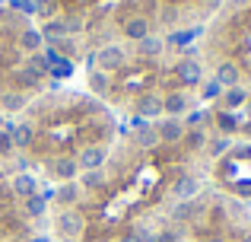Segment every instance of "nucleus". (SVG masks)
<instances>
[{"label": "nucleus", "instance_id": "15", "mask_svg": "<svg viewBox=\"0 0 251 242\" xmlns=\"http://www.w3.org/2000/svg\"><path fill=\"white\" fill-rule=\"evenodd\" d=\"M140 112L143 115H159L162 112V102L156 99V96H143V99H140Z\"/></svg>", "mask_w": 251, "mask_h": 242}, {"label": "nucleus", "instance_id": "28", "mask_svg": "<svg viewBox=\"0 0 251 242\" xmlns=\"http://www.w3.org/2000/svg\"><path fill=\"white\" fill-rule=\"evenodd\" d=\"M156 242H178V239H175V233H172V230H166V233L156 236Z\"/></svg>", "mask_w": 251, "mask_h": 242}, {"label": "nucleus", "instance_id": "20", "mask_svg": "<svg viewBox=\"0 0 251 242\" xmlns=\"http://www.w3.org/2000/svg\"><path fill=\"white\" fill-rule=\"evenodd\" d=\"M137 140H140L143 147H153V143L159 140V134H156V128H143L140 134H137Z\"/></svg>", "mask_w": 251, "mask_h": 242}, {"label": "nucleus", "instance_id": "22", "mask_svg": "<svg viewBox=\"0 0 251 242\" xmlns=\"http://www.w3.org/2000/svg\"><path fill=\"white\" fill-rule=\"evenodd\" d=\"M38 77H42L38 67H23V70H19V80H23V83H35Z\"/></svg>", "mask_w": 251, "mask_h": 242}, {"label": "nucleus", "instance_id": "19", "mask_svg": "<svg viewBox=\"0 0 251 242\" xmlns=\"http://www.w3.org/2000/svg\"><path fill=\"white\" fill-rule=\"evenodd\" d=\"M13 150H16V147H13V137H10V128H6V131H0V156H10Z\"/></svg>", "mask_w": 251, "mask_h": 242}, {"label": "nucleus", "instance_id": "13", "mask_svg": "<svg viewBox=\"0 0 251 242\" xmlns=\"http://www.w3.org/2000/svg\"><path fill=\"white\" fill-rule=\"evenodd\" d=\"M0 106H3L6 112H16V108L25 106V96L23 93H3V96H0Z\"/></svg>", "mask_w": 251, "mask_h": 242}, {"label": "nucleus", "instance_id": "24", "mask_svg": "<svg viewBox=\"0 0 251 242\" xmlns=\"http://www.w3.org/2000/svg\"><path fill=\"white\" fill-rule=\"evenodd\" d=\"M92 89H96V93H105V89H108V80H105V74H92Z\"/></svg>", "mask_w": 251, "mask_h": 242}, {"label": "nucleus", "instance_id": "6", "mask_svg": "<svg viewBox=\"0 0 251 242\" xmlns=\"http://www.w3.org/2000/svg\"><path fill=\"white\" fill-rule=\"evenodd\" d=\"M121 61H124V51L118 48V45H108V48H102L99 51V64H102V67H121Z\"/></svg>", "mask_w": 251, "mask_h": 242}, {"label": "nucleus", "instance_id": "29", "mask_svg": "<svg viewBox=\"0 0 251 242\" xmlns=\"http://www.w3.org/2000/svg\"><path fill=\"white\" fill-rule=\"evenodd\" d=\"M220 128H226V131H232V128H235V121H232V118H229V115H223V118H220Z\"/></svg>", "mask_w": 251, "mask_h": 242}, {"label": "nucleus", "instance_id": "8", "mask_svg": "<svg viewBox=\"0 0 251 242\" xmlns=\"http://www.w3.org/2000/svg\"><path fill=\"white\" fill-rule=\"evenodd\" d=\"M124 32H127V38H137V42H143V38L150 35V23H147V19H127Z\"/></svg>", "mask_w": 251, "mask_h": 242}, {"label": "nucleus", "instance_id": "4", "mask_svg": "<svg viewBox=\"0 0 251 242\" xmlns=\"http://www.w3.org/2000/svg\"><path fill=\"white\" fill-rule=\"evenodd\" d=\"M156 134H159V140H166V143H178L184 137V128L178 121H162L159 128H156Z\"/></svg>", "mask_w": 251, "mask_h": 242}, {"label": "nucleus", "instance_id": "9", "mask_svg": "<svg viewBox=\"0 0 251 242\" xmlns=\"http://www.w3.org/2000/svg\"><path fill=\"white\" fill-rule=\"evenodd\" d=\"M197 188H201V182L191 179V175H184V179H178V185H175V198H194Z\"/></svg>", "mask_w": 251, "mask_h": 242}, {"label": "nucleus", "instance_id": "23", "mask_svg": "<svg viewBox=\"0 0 251 242\" xmlns=\"http://www.w3.org/2000/svg\"><path fill=\"white\" fill-rule=\"evenodd\" d=\"M226 150H229V140H226V137H220V140H213V143H210V153H213V156L226 153Z\"/></svg>", "mask_w": 251, "mask_h": 242}, {"label": "nucleus", "instance_id": "11", "mask_svg": "<svg viewBox=\"0 0 251 242\" xmlns=\"http://www.w3.org/2000/svg\"><path fill=\"white\" fill-rule=\"evenodd\" d=\"M10 137H13V147H29V143H32V128H29V124L10 128Z\"/></svg>", "mask_w": 251, "mask_h": 242}, {"label": "nucleus", "instance_id": "17", "mask_svg": "<svg viewBox=\"0 0 251 242\" xmlns=\"http://www.w3.org/2000/svg\"><path fill=\"white\" fill-rule=\"evenodd\" d=\"M45 204H48V198H42V194H32V198L25 201V211H29L32 217H38V214H45Z\"/></svg>", "mask_w": 251, "mask_h": 242}, {"label": "nucleus", "instance_id": "5", "mask_svg": "<svg viewBox=\"0 0 251 242\" xmlns=\"http://www.w3.org/2000/svg\"><path fill=\"white\" fill-rule=\"evenodd\" d=\"M216 83H220V86H235V83H239V67H235L232 61L220 64V67H216Z\"/></svg>", "mask_w": 251, "mask_h": 242}, {"label": "nucleus", "instance_id": "30", "mask_svg": "<svg viewBox=\"0 0 251 242\" xmlns=\"http://www.w3.org/2000/svg\"><path fill=\"white\" fill-rule=\"evenodd\" d=\"M232 153H235V156H239V160H245V156H251V147H235V150H232Z\"/></svg>", "mask_w": 251, "mask_h": 242}, {"label": "nucleus", "instance_id": "1", "mask_svg": "<svg viewBox=\"0 0 251 242\" xmlns=\"http://www.w3.org/2000/svg\"><path fill=\"white\" fill-rule=\"evenodd\" d=\"M57 233H64V236H80L83 233V217L76 211L57 214Z\"/></svg>", "mask_w": 251, "mask_h": 242}, {"label": "nucleus", "instance_id": "12", "mask_svg": "<svg viewBox=\"0 0 251 242\" xmlns=\"http://www.w3.org/2000/svg\"><path fill=\"white\" fill-rule=\"evenodd\" d=\"M162 108H166V112H169V115H181V112H184V108H188V99H184V96H181V93H172V96H169V99H166V102H162Z\"/></svg>", "mask_w": 251, "mask_h": 242}, {"label": "nucleus", "instance_id": "21", "mask_svg": "<svg viewBox=\"0 0 251 242\" xmlns=\"http://www.w3.org/2000/svg\"><path fill=\"white\" fill-rule=\"evenodd\" d=\"M64 32H67V23H57V19H54V23H48V26H45V32H42V35L57 38V35H64Z\"/></svg>", "mask_w": 251, "mask_h": 242}, {"label": "nucleus", "instance_id": "7", "mask_svg": "<svg viewBox=\"0 0 251 242\" xmlns=\"http://www.w3.org/2000/svg\"><path fill=\"white\" fill-rule=\"evenodd\" d=\"M175 77H178L181 83H201V64L181 61V64H178V70H175Z\"/></svg>", "mask_w": 251, "mask_h": 242}, {"label": "nucleus", "instance_id": "2", "mask_svg": "<svg viewBox=\"0 0 251 242\" xmlns=\"http://www.w3.org/2000/svg\"><path fill=\"white\" fill-rule=\"evenodd\" d=\"M102 162H105V150L102 147H86L80 153V166L86 169V172H96Z\"/></svg>", "mask_w": 251, "mask_h": 242}, {"label": "nucleus", "instance_id": "31", "mask_svg": "<svg viewBox=\"0 0 251 242\" xmlns=\"http://www.w3.org/2000/svg\"><path fill=\"white\" fill-rule=\"evenodd\" d=\"M121 242H143L140 236H127V239H121Z\"/></svg>", "mask_w": 251, "mask_h": 242}, {"label": "nucleus", "instance_id": "18", "mask_svg": "<svg viewBox=\"0 0 251 242\" xmlns=\"http://www.w3.org/2000/svg\"><path fill=\"white\" fill-rule=\"evenodd\" d=\"M242 102H245V89L232 86V89L226 93V99H223V106H226V108H235V106H242Z\"/></svg>", "mask_w": 251, "mask_h": 242}, {"label": "nucleus", "instance_id": "27", "mask_svg": "<svg viewBox=\"0 0 251 242\" xmlns=\"http://www.w3.org/2000/svg\"><path fill=\"white\" fill-rule=\"evenodd\" d=\"M57 194H61V201H74V198H76V188H74V185H64Z\"/></svg>", "mask_w": 251, "mask_h": 242}, {"label": "nucleus", "instance_id": "26", "mask_svg": "<svg viewBox=\"0 0 251 242\" xmlns=\"http://www.w3.org/2000/svg\"><path fill=\"white\" fill-rule=\"evenodd\" d=\"M188 143H191V147H203V134H201V131H191V134H188Z\"/></svg>", "mask_w": 251, "mask_h": 242}, {"label": "nucleus", "instance_id": "3", "mask_svg": "<svg viewBox=\"0 0 251 242\" xmlns=\"http://www.w3.org/2000/svg\"><path fill=\"white\" fill-rule=\"evenodd\" d=\"M45 42V35L38 29H23L19 32V51H25V54H32V51H38Z\"/></svg>", "mask_w": 251, "mask_h": 242}, {"label": "nucleus", "instance_id": "32", "mask_svg": "<svg viewBox=\"0 0 251 242\" xmlns=\"http://www.w3.org/2000/svg\"><path fill=\"white\" fill-rule=\"evenodd\" d=\"M242 242H251V230H248V233H245V236H242Z\"/></svg>", "mask_w": 251, "mask_h": 242}, {"label": "nucleus", "instance_id": "16", "mask_svg": "<svg viewBox=\"0 0 251 242\" xmlns=\"http://www.w3.org/2000/svg\"><path fill=\"white\" fill-rule=\"evenodd\" d=\"M140 51H143L147 57H156V54L162 51V42H159V38H153V35H147V38L140 42Z\"/></svg>", "mask_w": 251, "mask_h": 242}, {"label": "nucleus", "instance_id": "25", "mask_svg": "<svg viewBox=\"0 0 251 242\" xmlns=\"http://www.w3.org/2000/svg\"><path fill=\"white\" fill-rule=\"evenodd\" d=\"M83 185H86V188H96V185H102V172H99V169H96V172H86Z\"/></svg>", "mask_w": 251, "mask_h": 242}, {"label": "nucleus", "instance_id": "14", "mask_svg": "<svg viewBox=\"0 0 251 242\" xmlns=\"http://www.w3.org/2000/svg\"><path fill=\"white\" fill-rule=\"evenodd\" d=\"M54 172L61 175V179H74V172H76V162H74V160H67V156H61V160L54 162Z\"/></svg>", "mask_w": 251, "mask_h": 242}, {"label": "nucleus", "instance_id": "10", "mask_svg": "<svg viewBox=\"0 0 251 242\" xmlns=\"http://www.w3.org/2000/svg\"><path fill=\"white\" fill-rule=\"evenodd\" d=\"M13 191L32 198V194H35V179H32V175H16V179H13Z\"/></svg>", "mask_w": 251, "mask_h": 242}]
</instances>
